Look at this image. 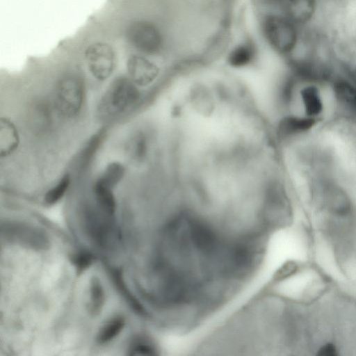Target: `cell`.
<instances>
[{
    "label": "cell",
    "mask_w": 356,
    "mask_h": 356,
    "mask_svg": "<svg viewBox=\"0 0 356 356\" xmlns=\"http://www.w3.org/2000/svg\"><path fill=\"white\" fill-rule=\"evenodd\" d=\"M140 92L131 79L118 76L115 79L103 95L97 111L103 118L119 115L136 104Z\"/></svg>",
    "instance_id": "obj_1"
},
{
    "label": "cell",
    "mask_w": 356,
    "mask_h": 356,
    "mask_svg": "<svg viewBox=\"0 0 356 356\" xmlns=\"http://www.w3.org/2000/svg\"><path fill=\"white\" fill-rule=\"evenodd\" d=\"M263 30L268 44L280 54L292 52L298 44L299 33L297 25L284 15L267 16Z\"/></svg>",
    "instance_id": "obj_2"
},
{
    "label": "cell",
    "mask_w": 356,
    "mask_h": 356,
    "mask_svg": "<svg viewBox=\"0 0 356 356\" xmlns=\"http://www.w3.org/2000/svg\"><path fill=\"white\" fill-rule=\"evenodd\" d=\"M83 102V86L77 76L67 74L58 81L55 106L60 115L69 119L76 117L81 110Z\"/></svg>",
    "instance_id": "obj_3"
},
{
    "label": "cell",
    "mask_w": 356,
    "mask_h": 356,
    "mask_svg": "<svg viewBox=\"0 0 356 356\" xmlns=\"http://www.w3.org/2000/svg\"><path fill=\"white\" fill-rule=\"evenodd\" d=\"M126 36L134 48L146 54H155L162 47L163 40L159 30L147 21L132 22L127 27Z\"/></svg>",
    "instance_id": "obj_4"
},
{
    "label": "cell",
    "mask_w": 356,
    "mask_h": 356,
    "mask_svg": "<svg viewBox=\"0 0 356 356\" xmlns=\"http://www.w3.org/2000/svg\"><path fill=\"white\" fill-rule=\"evenodd\" d=\"M85 58L91 74L99 81L107 79L115 66V54L107 43L97 42L86 50Z\"/></svg>",
    "instance_id": "obj_5"
},
{
    "label": "cell",
    "mask_w": 356,
    "mask_h": 356,
    "mask_svg": "<svg viewBox=\"0 0 356 356\" xmlns=\"http://www.w3.org/2000/svg\"><path fill=\"white\" fill-rule=\"evenodd\" d=\"M127 68L131 80L140 86L150 84L159 73L157 65L146 58L137 55L129 58Z\"/></svg>",
    "instance_id": "obj_6"
},
{
    "label": "cell",
    "mask_w": 356,
    "mask_h": 356,
    "mask_svg": "<svg viewBox=\"0 0 356 356\" xmlns=\"http://www.w3.org/2000/svg\"><path fill=\"white\" fill-rule=\"evenodd\" d=\"M284 16L296 25L310 22L317 8L316 0H282Z\"/></svg>",
    "instance_id": "obj_7"
},
{
    "label": "cell",
    "mask_w": 356,
    "mask_h": 356,
    "mask_svg": "<svg viewBox=\"0 0 356 356\" xmlns=\"http://www.w3.org/2000/svg\"><path fill=\"white\" fill-rule=\"evenodd\" d=\"M254 54V49L252 44L248 43L238 44L229 52L227 62L233 67H243L253 60Z\"/></svg>",
    "instance_id": "obj_8"
},
{
    "label": "cell",
    "mask_w": 356,
    "mask_h": 356,
    "mask_svg": "<svg viewBox=\"0 0 356 356\" xmlns=\"http://www.w3.org/2000/svg\"><path fill=\"white\" fill-rule=\"evenodd\" d=\"M147 147L145 135L141 131L136 132L129 138L126 144V154L130 160L139 163L144 159Z\"/></svg>",
    "instance_id": "obj_9"
},
{
    "label": "cell",
    "mask_w": 356,
    "mask_h": 356,
    "mask_svg": "<svg viewBox=\"0 0 356 356\" xmlns=\"http://www.w3.org/2000/svg\"><path fill=\"white\" fill-rule=\"evenodd\" d=\"M301 96L305 113L309 117L314 118L321 112L323 104L318 90L315 86L304 88Z\"/></svg>",
    "instance_id": "obj_10"
},
{
    "label": "cell",
    "mask_w": 356,
    "mask_h": 356,
    "mask_svg": "<svg viewBox=\"0 0 356 356\" xmlns=\"http://www.w3.org/2000/svg\"><path fill=\"white\" fill-rule=\"evenodd\" d=\"M315 123L314 118L287 117L279 124V131L282 134L289 135L310 129Z\"/></svg>",
    "instance_id": "obj_11"
},
{
    "label": "cell",
    "mask_w": 356,
    "mask_h": 356,
    "mask_svg": "<svg viewBox=\"0 0 356 356\" xmlns=\"http://www.w3.org/2000/svg\"><path fill=\"white\" fill-rule=\"evenodd\" d=\"M112 188L96 180L93 186V193L101 208L107 213L113 215L115 211V200Z\"/></svg>",
    "instance_id": "obj_12"
},
{
    "label": "cell",
    "mask_w": 356,
    "mask_h": 356,
    "mask_svg": "<svg viewBox=\"0 0 356 356\" xmlns=\"http://www.w3.org/2000/svg\"><path fill=\"white\" fill-rule=\"evenodd\" d=\"M124 172V168L121 163L113 162L107 165L97 181L112 188L120 181Z\"/></svg>",
    "instance_id": "obj_13"
},
{
    "label": "cell",
    "mask_w": 356,
    "mask_h": 356,
    "mask_svg": "<svg viewBox=\"0 0 356 356\" xmlns=\"http://www.w3.org/2000/svg\"><path fill=\"white\" fill-rule=\"evenodd\" d=\"M71 179L69 174H65L56 186L49 189L44 195V202L52 205L58 202L67 191Z\"/></svg>",
    "instance_id": "obj_14"
},
{
    "label": "cell",
    "mask_w": 356,
    "mask_h": 356,
    "mask_svg": "<svg viewBox=\"0 0 356 356\" xmlns=\"http://www.w3.org/2000/svg\"><path fill=\"white\" fill-rule=\"evenodd\" d=\"M335 91L339 100L349 107L356 109V87L346 81L335 85Z\"/></svg>",
    "instance_id": "obj_15"
},
{
    "label": "cell",
    "mask_w": 356,
    "mask_h": 356,
    "mask_svg": "<svg viewBox=\"0 0 356 356\" xmlns=\"http://www.w3.org/2000/svg\"><path fill=\"white\" fill-rule=\"evenodd\" d=\"M124 325V322L122 318H115L107 323L98 334V342L105 343L110 341L120 332Z\"/></svg>",
    "instance_id": "obj_16"
},
{
    "label": "cell",
    "mask_w": 356,
    "mask_h": 356,
    "mask_svg": "<svg viewBox=\"0 0 356 356\" xmlns=\"http://www.w3.org/2000/svg\"><path fill=\"white\" fill-rule=\"evenodd\" d=\"M5 129V133L1 132V136L5 138H1V152L5 150L6 153H8L12 151L16 146L17 143V136L15 132V128L8 121L5 122L3 127Z\"/></svg>",
    "instance_id": "obj_17"
},
{
    "label": "cell",
    "mask_w": 356,
    "mask_h": 356,
    "mask_svg": "<svg viewBox=\"0 0 356 356\" xmlns=\"http://www.w3.org/2000/svg\"><path fill=\"white\" fill-rule=\"evenodd\" d=\"M103 300V292L101 286L96 280L92 284V302L94 310H98Z\"/></svg>",
    "instance_id": "obj_18"
},
{
    "label": "cell",
    "mask_w": 356,
    "mask_h": 356,
    "mask_svg": "<svg viewBox=\"0 0 356 356\" xmlns=\"http://www.w3.org/2000/svg\"><path fill=\"white\" fill-rule=\"evenodd\" d=\"M73 261L79 270H82L88 268L92 262L91 257L89 255L84 254L75 256Z\"/></svg>",
    "instance_id": "obj_19"
},
{
    "label": "cell",
    "mask_w": 356,
    "mask_h": 356,
    "mask_svg": "<svg viewBox=\"0 0 356 356\" xmlns=\"http://www.w3.org/2000/svg\"><path fill=\"white\" fill-rule=\"evenodd\" d=\"M317 355L321 356H334L337 355V350L334 345L327 343L319 349Z\"/></svg>",
    "instance_id": "obj_20"
},
{
    "label": "cell",
    "mask_w": 356,
    "mask_h": 356,
    "mask_svg": "<svg viewBox=\"0 0 356 356\" xmlns=\"http://www.w3.org/2000/svg\"><path fill=\"white\" fill-rule=\"evenodd\" d=\"M354 76H355V78L356 79V67H355V68L354 70Z\"/></svg>",
    "instance_id": "obj_21"
}]
</instances>
